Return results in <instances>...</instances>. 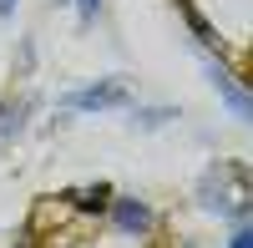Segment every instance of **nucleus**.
Returning a JSON list of instances; mask_svg holds the SVG:
<instances>
[{
    "label": "nucleus",
    "mask_w": 253,
    "mask_h": 248,
    "mask_svg": "<svg viewBox=\"0 0 253 248\" xmlns=\"http://www.w3.org/2000/svg\"><path fill=\"white\" fill-rule=\"evenodd\" d=\"M198 198L208 213H228V218L248 223V167L243 162H213L198 182Z\"/></svg>",
    "instance_id": "nucleus-1"
},
{
    "label": "nucleus",
    "mask_w": 253,
    "mask_h": 248,
    "mask_svg": "<svg viewBox=\"0 0 253 248\" xmlns=\"http://www.w3.org/2000/svg\"><path fill=\"white\" fill-rule=\"evenodd\" d=\"M126 101H132V81L112 76V81H96V86L71 91L61 107H66V112H112V107H126Z\"/></svg>",
    "instance_id": "nucleus-2"
},
{
    "label": "nucleus",
    "mask_w": 253,
    "mask_h": 248,
    "mask_svg": "<svg viewBox=\"0 0 253 248\" xmlns=\"http://www.w3.org/2000/svg\"><path fill=\"white\" fill-rule=\"evenodd\" d=\"M208 76H213V86H218V96L228 101V107H233V117H238V122H253V96H248V91L238 86V76L228 71V66H223L218 56L208 61Z\"/></svg>",
    "instance_id": "nucleus-3"
},
{
    "label": "nucleus",
    "mask_w": 253,
    "mask_h": 248,
    "mask_svg": "<svg viewBox=\"0 0 253 248\" xmlns=\"http://www.w3.org/2000/svg\"><path fill=\"white\" fill-rule=\"evenodd\" d=\"M107 208H112V223H117L122 233H132V238H147V233H152V223H157L152 208H147L142 198H112Z\"/></svg>",
    "instance_id": "nucleus-4"
},
{
    "label": "nucleus",
    "mask_w": 253,
    "mask_h": 248,
    "mask_svg": "<svg viewBox=\"0 0 253 248\" xmlns=\"http://www.w3.org/2000/svg\"><path fill=\"white\" fill-rule=\"evenodd\" d=\"M61 198H66V208H76V213H107V203L117 198V188L112 182H81V188H66Z\"/></svg>",
    "instance_id": "nucleus-5"
},
{
    "label": "nucleus",
    "mask_w": 253,
    "mask_h": 248,
    "mask_svg": "<svg viewBox=\"0 0 253 248\" xmlns=\"http://www.w3.org/2000/svg\"><path fill=\"white\" fill-rule=\"evenodd\" d=\"M61 218H66V198H41L31 208V218H26V233L41 238L46 228H61Z\"/></svg>",
    "instance_id": "nucleus-6"
},
{
    "label": "nucleus",
    "mask_w": 253,
    "mask_h": 248,
    "mask_svg": "<svg viewBox=\"0 0 253 248\" xmlns=\"http://www.w3.org/2000/svg\"><path fill=\"white\" fill-rule=\"evenodd\" d=\"M26 117H31L26 96H5V101H0V142H10L20 127H26Z\"/></svg>",
    "instance_id": "nucleus-7"
},
{
    "label": "nucleus",
    "mask_w": 253,
    "mask_h": 248,
    "mask_svg": "<svg viewBox=\"0 0 253 248\" xmlns=\"http://www.w3.org/2000/svg\"><path fill=\"white\" fill-rule=\"evenodd\" d=\"M172 117H177L172 107H152V112H137L132 122H142V127H167V122H172Z\"/></svg>",
    "instance_id": "nucleus-8"
},
{
    "label": "nucleus",
    "mask_w": 253,
    "mask_h": 248,
    "mask_svg": "<svg viewBox=\"0 0 253 248\" xmlns=\"http://www.w3.org/2000/svg\"><path fill=\"white\" fill-rule=\"evenodd\" d=\"M76 10H81V26H91L96 10H101V0H76Z\"/></svg>",
    "instance_id": "nucleus-9"
},
{
    "label": "nucleus",
    "mask_w": 253,
    "mask_h": 248,
    "mask_svg": "<svg viewBox=\"0 0 253 248\" xmlns=\"http://www.w3.org/2000/svg\"><path fill=\"white\" fill-rule=\"evenodd\" d=\"M228 248H253V233H248V223H238V233L228 238Z\"/></svg>",
    "instance_id": "nucleus-10"
},
{
    "label": "nucleus",
    "mask_w": 253,
    "mask_h": 248,
    "mask_svg": "<svg viewBox=\"0 0 253 248\" xmlns=\"http://www.w3.org/2000/svg\"><path fill=\"white\" fill-rule=\"evenodd\" d=\"M15 248H36V238H31L26 228H20V233H15Z\"/></svg>",
    "instance_id": "nucleus-11"
},
{
    "label": "nucleus",
    "mask_w": 253,
    "mask_h": 248,
    "mask_svg": "<svg viewBox=\"0 0 253 248\" xmlns=\"http://www.w3.org/2000/svg\"><path fill=\"white\" fill-rule=\"evenodd\" d=\"M0 15H15V0H0Z\"/></svg>",
    "instance_id": "nucleus-12"
}]
</instances>
